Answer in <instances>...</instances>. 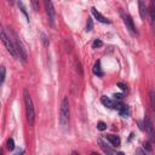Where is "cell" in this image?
Masks as SVG:
<instances>
[{
    "label": "cell",
    "instance_id": "6da1fadb",
    "mask_svg": "<svg viewBox=\"0 0 155 155\" xmlns=\"http://www.w3.org/2000/svg\"><path fill=\"white\" fill-rule=\"evenodd\" d=\"M69 116H70V111H69V101L67 97H64L62 99L61 103V109H59V124L62 127H67L69 125Z\"/></svg>",
    "mask_w": 155,
    "mask_h": 155
},
{
    "label": "cell",
    "instance_id": "7a4b0ae2",
    "mask_svg": "<svg viewBox=\"0 0 155 155\" xmlns=\"http://www.w3.org/2000/svg\"><path fill=\"white\" fill-rule=\"evenodd\" d=\"M24 104H25V114H27V121L29 125L34 124L35 120V110H34V105H33V101L30 94L28 93L27 90H24Z\"/></svg>",
    "mask_w": 155,
    "mask_h": 155
},
{
    "label": "cell",
    "instance_id": "3957f363",
    "mask_svg": "<svg viewBox=\"0 0 155 155\" xmlns=\"http://www.w3.org/2000/svg\"><path fill=\"white\" fill-rule=\"evenodd\" d=\"M1 41H2V44L5 45L6 50L10 52V54H11L13 58H18V53H17V50H16V47H15V44H13V41L11 40V38L6 35L5 29H1Z\"/></svg>",
    "mask_w": 155,
    "mask_h": 155
},
{
    "label": "cell",
    "instance_id": "277c9868",
    "mask_svg": "<svg viewBox=\"0 0 155 155\" xmlns=\"http://www.w3.org/2000/svg\"><path fill=\"white\" fill-rule=\"evenodd\" d=\"M10 38H11V40L13 41V44H15V47H16V50H17V53H18V57L23 61V62H25L27 61V58H28V54H27V50L24 48V46H23V44H22V41L15 35V34H12V36L10 35Z\"/></svg>",
    "mask_w": 155,
    "mask_h": 155
},
{
    "label": "cell",
    "instance_id": "5b68a950",
    "mask_svg": "<svg viewBox=\"0 0 155 155\" xmlns=\"http://www.w3.org/2000/svg\"><path fill=\"white\" fill-rule=\"evenodd\" d=\"M45 7H46V12L50 19V24L54 25V10H53V4L51 1H45Z\"/></svg>",
    "mask_w": 155,
    "mask_h": 155
},
{
    "label": "cell",
    "instance_id": "8992f818",
    "mask_svg": "<svg viewBox=\"0 0 155 155\" xmlns=\"http://www.w3.org/2000/svg\"><path fill=\"white\" fill-rule=\"evenodd\" d=\"M124 22H125L127 29H128L132 34H137V30H136V27H134V23H133V19L131 18V16L125 15V16H124Z\"/></svg>",
    "mask_w": 155,
    "mask_h": 155
},
{
    "label": "cell",
    "instance_id": "52a82bcc",
    "mask_svg": "<svg viewBox=\"0 0 155 155\" xmlns=\"http://www.w3.org/2000/svg\"><path fill=\"white\" fill-rule=\"evenodd\" d=\"M91 11H92L93 17H94L97 21H99L101 23H110V21H109L107 17H104L99 11H97V8H96V7H92V8H91Z\"/></svg>",
    "mask_w": 155,
    "mask_h": 155
},
{
    "label": "cell",
    "instance_id": "ba28073f",
    "mask_svg": "<svg viewBox=\"0 0 155 155\" xmlns=\"http://www.w3.org/2000/svg\"><path fill=\"white\" fill-rule=\"evenodd\" d=\"M144 125H145V130L148 131L149 136L151 137V139H155V133H154V127H153V122L150 120V117H145L144 119Z\"/></svg>",
    "mask_w": 155,
    "mask_h": 155
},
{
    "label": "cell",
    "instance_id": "9c48e42d",
    "mask_svg": "<svg viewBox=\"0 0 155 155\" xmlns=\"http://www.w3.org/2000/svg\"><path fill=\"white\" fill-rule=\"evenodd\" d=\"M115 108L119 110V113H120L121 116H124V117L128 116L130 111H128L127 105H125V104H122V103H120V102H116V103H115Z\"/></svg>",
    "mask_w": 155,
    "mask_h": 155
},
{
    "label": "cell",
    "instance_id": "30bf717a",
    "mask_svg": "<svg viewBox=\"0 0 155 155\" xmlns=\"http://www.w3.org/2000/svg\"><path fill=\"white\" fill-rule=\"evenodd\" d=\"M98 144H99V147H101V149L107 154V155H114V151H113V149L102 139V138H99L98 139Z\"/></svg>",
    "mask_w": 155,
    "mask_h": 155
},
{
    "label": "cell",
    "instance_id": "8fae6325",
    "mask_svg": "<svg viewBox=\"0 0 155 155\" xmlns=\"http://www.w3.org/2000/svg\"><path fill=\"white\" fill-rule=\"evenodd\" d=\"M138 6H139V15H140V17L144 19V18L147 17L149 10H148V7H147V5H145L144 1H139V2H138Z\"/></svg>",
    "mask_w": 155,
    "mask_h": 155
},
{
    "label": "cell",
    "instance_id": "7c38bea8",
    "mask_svg": "<svg viewBox=\"0 0 155 155\" xmlns=\"http://www.w3.org/2000/svg\"><path fill=\"white\" fill-rule=\"evenodd\" d=\"M114 147H119L120 145V143H121V140H120V137L119 136H116V134H108L107 137H105Z\"/></svg>",
    "mask_w": 155,
    "mask_h": 155
},
{
    "label": "cell",
    "instance_id": "4fadbf2b",
    "mask_svg": "<svg viewBox=\"0 0 155 155\" xmlns=\"http://www.w3.org/2000/svg\"><path fill=\"white\" fill-rule=\"evenodd\" d=\"M101 102H102V104H103L104 107H107V108H115L114 101H111V99H110L109 97H107V96H102Z\"/></svg>",
    "mask_w": 155,
    "mask_h": 155
},
{
    "label": "cell",
    "instance_id": "5bb4252c",
    "mask_svg": "<svg viewBox=\"0 0 155 155\" xmlns=\"http://www.w3.org/2000/svg\"><path fill=\"white\" fill-rule=\"evenodd\" d=\"M93 73L97 75V76H103V71H102V68H101V61H97L93 65Z\"/></svg>",
    "mask_w": 155,
    "mask_h": 155
},
{
    "label": "cell",
    "instance_id": "9a60e30c",
    "mask_svg": "<svg viewBox=\"0 0 155 155\" xmlns=\"http://www.w3.org/2000/svg\"><path fill=\"white\" fill-rule=\"evenodd\" d=\"M149 16H150V21H151V24L155 29V7H154V4L151 2L150 4V7H149Z\"/></svg>",
    "mask_w": 155,
    "mask_h": 155
},
{
    "label": "cell",
    "instance_id": "2e32d148",
    "mask_svg": "<svg viewBox=\"0 0 155 155\" xmlns=\"http://www.w3.org/2000/svg\"><path fill=\"white\" fill-rule=\"evenodd\" d=\"M92 28H93V21H92V18H87V22H86V31H91L92 30Z\"/></svg>",
    "mask_w": 155,
    "mask_h": 155
},
{
    "label": "cell",
    "instance_id": "e0dca14e",
    "mask_svg": "<svg viewBox=\"0 0 155 155\" xmlns=\"http://www.w3.org/2000/svg\"><path fill=\"white\" fill-rule=\"evenodd\" d=\"M6 147H7V149H8V150H13V149H15V142H13V139H12V138L7 139Z\"/></svg>",
    "mask_w": 155,
    "mask_h": 155
},
{
    "label": "cell",
    "instance_id": "ac0fdd59",
    "mask_svg": "<svg viewBox=\"0 0 155 155\" xmlns=\"http://www.w3.org/2000/svg\"><path fill=\"white\" fill-rule=\"evenodd\" d=\"M18 6L21 7V10H22V12L24 13V16H25V18H27V21L29 22V16H28V13H27V10H25V7H24V5H23V2H18Z\"/></svg>",
    "mask_w": 155,
    "mask_h": 155
},
{
    "label": "cell",
    "instance_id": "d6986e66",
    "mask_svg": "<svg viewBox=\"0 0 155 155\" xmlns=\"http://www.w3.org/2000/svg\"><path fill=\"white\" fill-rule=\"evenodd\" d=\"M150 103H151V107L155 109V91L154 90L150 91Z\"/></svg>",
    "mask_w": 155,
    "mask_h": 155
},
{
    "label": "cell",
    "instance_id": "ffe728a7",
    "mask_svg": "<svg viewBox=\"0 0 155 155\" xmlns=\"http://www.w3.org/2000/svg\"><path fill=\"white\" fill-rule=\"evenodd\" d=\"M97 128H98L99 131H104V130L107 128V124L103 122V121H99V122L97 124Z\"/></svg>",
    "mask_w": 155,
    "mask_h": 155
},
{
    "label": "cell",
    "instance_id": "44dd1931",
    "mask_svg": "<svg viewBox=\"0 0 155 155\" xmlns=\"http://www.w3.org/2000/svg\"><path fill=\"white\" fill-rule=\"evenodd\" d=\"M0 70H1V84L5 81V73H6V70H5V67L2 65L1 68H0Z\"/></svg>",
    "mask_w": 155,
    "mask_h": 155
},
{
    "label": "cell",
    "instance_id": "7402d4cb",
    "mask_svg": "<svg viewBox=\"0 0 155 155\" xmlns=\"http://www.w3.org/2000/svg\"><path fill=\"white\" fill-rule=\"evenodd\" d=\"M102 45H103V44H102V41H101V40H94V41H93V44H92V46H93L94 48H96V47H101Z\"/></svg>",
    "mask_w": 155,
    "mask_h": 155
},
{
    "label": "cell",
    "instance_id": "603a6c76",
    "mask_svg": "<svg viewBox=\"0 0 155 155\" xmlns=\"http://www.w3.org/2000/svg\"><path fill=\"white\" fill-rule=\"evenodd\" d=\"M113 97H114V99H115L116 102H120V101H121V98H122V94H121V93H115Z\"/></svg>",
    "mask_w": 155,
    "mask_h": 155
},
{
    "label": "cell",
    "instance_id": "cb8c5ba5",
    "mask_svg": "<svg viewBox=\"0 0 155 155\" xmlns=\"http://www.w3.org/2000/svg\"><path fill=\"white\" fill-rule=\"evenodd\" d=\"M117 86H119L122 91H126V85H125L124 82H117Z\"/></svg>",
    "mask_w": 155,
    "mask_h": 155
},
{
    "label": "cell",
    "instance_id": "d4e9b609",
    "mask_svg": "<svg viewBox=\"0 0 155 155\" xmlns=\"http://www.w3.org/2000/svg\"><path fill=\"white\" fill-rule=\"evenodd\" d=\"M137 155H147V154H145V153L139 148V149H137Z\"/></svg>",
    "mask_w": 155,
    "mask_h": 155
},
{
    "label": "cell",
    "instance_id": "484cf974",
    "mask_svg": "<svg viewBox=\"0 0 155 155\" xmlns=\"http://www.w3.org/2000/svg\"><path fill=\"white\" fill-rule=\"evenodd\" d=\"M42 38H44V42H45V45L47 46V45H48V41H47V38H46L45 35H42Z\"/></svg>",
    "mask_w": 155,
    "mask_h": 155
},
{
    "label": "cell",
    "instance_id": "4316f807",
    "mask_svg": "<svg viewBox=\"0 0 155 155\" xmlns=\"http://www.w3.org/2000/svg\"><path fill=\"white\" fill-rule=\"evenodd\" d=\"M23 153H24L23 150H18V151H17V153H16L15 155H23Z\"/></svg>",
    "mask_w": 155,
    "mask_h": 155
},
{
    "label": "cell",
    "instance_id": "83f0119b",
    "mask_svg": "<svg viewBox=\"0 0 155 155\" xmlns=\"http://www.w3.org/2000/svg\"><path fill=\"white\" fill-rule=\"evenodd\" d=\"M73 155H80V154H79V153H76V151H74V153H73Z\"/></svg>",
    "mask_w": 155,
    "mask_h": 155
},
{
    "label": "cell",
    "instance_id": "f1b7e54d",
    "mask_svg": "<svg viewBox=\"0 0 155 155\" xmlns=\"http://www.w3.org/2000/svg\"><path fill=\"white\" fill-rule=\"evenodd\" d=\"M117 155H125L124 153H117Z\"/></svg>",
    "mask_w": 155,
    "mask_h": 155
},
{
    "label": "cell",
    "instance_id": "f546056e",
    "mask_svg": "<svg viewBox=\"0 0 155 155\" xmlns=\"http://www.w3.org/2000/svg\"><path fill=\"white\" fill-rule=\"evenodd\" d=\"M91 155H99V154H97V153H92Z\"/></svg>",
    "mask_w": 155,
    "mask_h": 155
}]
</instances>
